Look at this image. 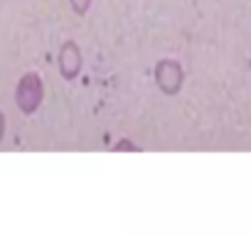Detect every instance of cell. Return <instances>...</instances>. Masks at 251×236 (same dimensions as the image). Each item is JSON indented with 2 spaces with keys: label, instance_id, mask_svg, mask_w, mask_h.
Returning a JSON list of instances; mask_svg holds the SVG:
<instances>
[{
  "label": "cell",
  "instance_id": "6da1fadb",
  "mask_svg": "<svg viewBox=\"0 0 251 236\" xmlns=\"http://www.w3.org/2000/svg\"><path fill=\"white\" fill-rule=\"evenodd\" d=\"M45 101V81L37 71H27L20 76L18 86H15V103L20 108V113L32 116Z\"/></svg>",
  "mask_w": 251,
  "mask_h": 236
},
{
  "label": "cell",
  "instance_id": "7a4b0ae2",
  "mask_svg": "<svg viewBox=\"0 0 251 236\" xmlns=\"http://www.w3.org/2000/svg\"><path fill=\"white\" fill-rule=\"evenodd\" d=\"M153 76H155V86L165 94V96H177L182 84H185V69L177 59H160L153 67Z\"/></svg>",
  "mask_w": 251,
  "mask_h": 236
},
{
  "label": "cell",
  "instance_id": "3957f363",
  "mask_svg": "<svg viewBox=\"0 0 251 236\" xmlns=\"http://www.w3.org/2000/svg\"><path fill=\"white\" fill-rule=\"evenodd\" d=\"M81 67H84L81 47H79L74 40H64L62 47H59V52H57V69H59L62 79L74 81V79L81 74Z\"/></svg>",
  "mask_w": 251,
  "mask_h": 236
},
{
  "label": "cell",
  "instance_id": "277c9868",
  "mask_svg": "<svg viewBox=\"0 0 251 236\" xmlns=\"http://www.w3.org/2000/svg\"><path fill=\"white\" fill-rule=\"evenodd\" d=\"M111 150H113V153H141V145L131 143L128 138H123V141H118Z\"/></svg>",
  "mask_w": 251,
  "mask_h": 236
},
{
  "label": "cell",
  "instance_id": "5b68a950",
  "mask_svg": "<svg viewBox=\"0 0 251 236\" xmlns=\"http://www.w3.org/2000/svg\"><path fill=\"white\" fill-rule=\"evenodd\" d=\"M91 3H94V0H69V5H72V10H74V13H76L79 18H84V15L89 13Z\"/></svg>",
  "mask_w": 251,
  "mask_h": 236
},
{
  "label": "cell",
  "instance_id": "8992f818",
  "mask_svg": "<svg viewBox=\"0 0 251 236\" xmlns=\"http://www.w3.org/2000/svg\"><path fill=\"white\" fill-rule=\"evenodd\" d=\"M5 128H8V121H5V113L0 111V141L5 138Z\"/></svg>",
  "mask_w": 251,
  "mask_h": 236
}]
</instances>
